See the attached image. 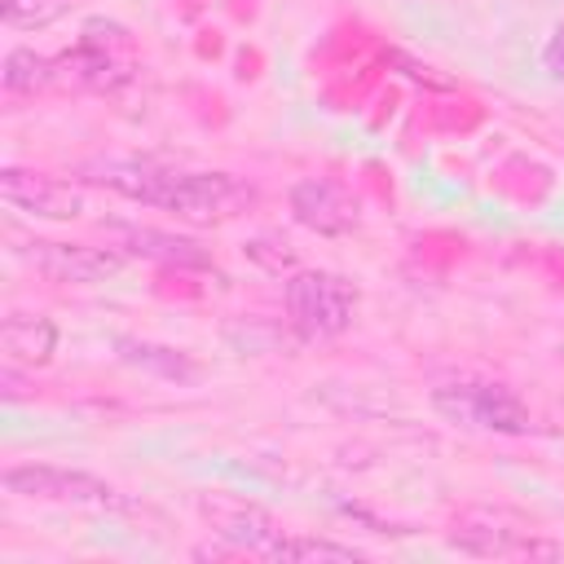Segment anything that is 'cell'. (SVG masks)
Returning <instances> with one entry per match:
<instances>
[{"mask_svg": "<svg viewBox=\"0 0 564 564\" xmlns=\"http://www.w3.org/2000/svg\"><path fill=\"white\" fill-rule=\"evenodd\" d=\"M22 256L35 264V273H44L48 282H106L110 273H119L123 251L110 247H88V242H26Z\"/></svg>", "mask_w": 564, "mask_h": 564, "instance_id": "cell-9", "label": "cell"}, {"mask_svg": "<svg viewBox=\"0 0 564 564\" xmlns=\"http://www.w3.org/2000/svg\"><path fill=\"white\" fill-rule=\"evenodd\" d=\"M57 79V57H40L35 48H9L4 57V88L9 93H35Z\"/></svg>", "mask_w": 564, "mask_h": 564, "instance_id": "cell-14", "label": "cell"}, {"mask_svg": "<svg viewBox=\"0 0 564 564\" xmlns=\"http://www.w3.org/2000/svg\"><path fill=\"white\" fill-rule=\"evenodd\" d=\"M115 238H119L123 251L145 256V260H163V264H181V269H203V264H212V256H207L203 242L181 238V234H167V229H150V225H115Z\"/></svg>", "mask_w": 564, "mask_h": 564, "instance_id": "cell-11", "label": "cell"}, {"mask_svg": "<svg viewBox=\"0 0 564 564\" xmlns=\"http://www.w3.org/2000/svg\"><path fill=\"white\" fill-rule=\"evenodd\" d=\"M449 546L480 555V560H533V555H560L555 542L538 538L520 516L502 507H467L449 524Z\"/></svg>", "mask_w": 564, "mask_h": 564, "instance_id": "cell-5", "label": "cell"}, {"mask_svg": "<svg viewBox=\"0 0 564 564\" xmlns=\"http://www.w3.org/2000/svg\"><path fill=\"white\" fill-rule=\"evenodd\" d=\"M542 66L555 84H564V22H555V31H551V40L542 48Z\"/></svg>", "mask_w": 564, "mask_h": 564, "instance_id": "cell-17", "label": "cell"}, {"mask_svg": "<svg viewBox=\"0 0 564 564\" xmlns=\"http://www.w3.org/2000/svg\"><path fill=\"white\" fill-rule=\"evenodd\" d=\"M291 216H295L304 229L326 234V238L348 234V229H357V220H361L357 198H352L344 185L326 181V176H304V181L291 185Z\"/></svg>", "mask_w": 564, "mask_h": 564, "instance_id": "cell-10", "label": "cell"}, {"mask_svg": "<svg viewBox=\"0 0 564 564\" xmlns=\"http://www.w3.org/2000/svg\"><path fill=\"white\" fill-rule=\"evenodd\" d=\"M0 194L4 203H13L18 212L44 216V220H75L84 212V194L70 181H57L48 172L35 167H4L0 172Z\"/></svg>", "mask_w": 564, "mask_h": 564, "instance_id": "cell-8", "label": "cell"}, {"mask_svg": "<svg viewBox=\"0 0 564 564\" xmlns=\"http://www.w3.org/2000/svg\"><path fill=\"white\" fill-rule=\"evenodd\" d=\"M0 485L13 498L53 502V507H79V511H123L128 507V498L110 480H101L93 471L53 467V463H18V467H4Z\"/></svg>", "mask_w": 564, "mask_h": 564, "instance_id": "cell-4", "label": "cell"}, {"mask_svg": "<svg viewBox=\"0 0 564 564\" xmlns=\"http://www.w3.org/2000/svg\"><path fill=\"white\" fill-rule=\"evenodd\" d=\"M0 348L13 366H44L57 348V326L40 313H9L0 322Z\"/></svg>", "mask_w": 564, "mask_h": 564, "instance_id": "cell-12", "label": "cell"}, {"mask_svg": "<svg viewBox=\"0 0 564 564\" xmlns=\"http://www.w3.org/2000/svg\"><path fill=\"white\" fill-rule=\"evenodd\" d=\"M194 507H198V516L207 520V529H212L220 542H229L234 551L260 555V560H273V546H278L282 533H286L260 502L238 498V494L212 489V494H198Z\"/></svg>", "mask_w": 564, "mask_h": 564, "instance_id": "cell-7", "label": "cell"}, {"mask_svg": "<svg viewBox=\"0 0 564 564\" xmlns=\"http://www.w3.org/2000/svg\"><path fill=\"white\" fill-rule=\"evenodd\" d=\"M137 75V40L128 26L110 18H88L75 48L57 57V79H70L79 88L115 93Z\"/></svg>", "mask_w": 564, "mask_h": 564, "instance_id": "cell-2", "label": "cell"}, {"mask_svg": "<svg viewBox=\"0 0 564 564\" xmlns=\"http://www.w3.org/2000/svg\"><path fill=\"white\" fill-rule=\"evenodd\" d=\"M119 357H123V361H132V366H145V370H154V375H163V379H176V383H185V379H194V375H198V366H194L185 352L163 348V344L119 339Z\"/></svg>", "mask_w": 564, "mask_h": 564, "instance_id": "cell-13", "label": "cell"}, {"mask_svg": "<svg viewBox=\"0 0 564 564\" xmlns=\"http://www.w3.org/2000/svg\"><path fill=\"white\" fill-rule=\"evenodd\" d=\"M273 560H286V564H304V560H335V564H352V560H361V551H357V546H344V542H330V538L282 533V542L273 546Z\"/></svg>", "mask_w": 564, "mask_h": 564, "instance_id": "cell-15", "label": "cell"}, {"mask_svg": "<svg viewBox=\"0 0 564 564\" xmlns=\"http://www.w3.org/2000/svg\"><path fill=\"white\" fill-rule=\"evenodd\" d=\"M84 181L106 185L132 203H150L163 212H176L185 220L212 225V220H229L238 212L251 207V185H242L229 172H185V167H167L154 159H93L79 167Z\"/></svg>", "mask_w": 564, "mask_h": 564, "instance_id": "cell-1", "label": "cell"}, {"mask_svg": "<svg viewBox=\"0 0 564 564\" xmlns=\"http://www.w3.org/2000/svg\"><path fill=\"white\" fill-rule=\"evenodd\" d=\"M357 286L326 269H300L286 278V317L300 339H335L357 317Z\"/></svg>", "mask_w": 564, "mask_h": 564, "instance_id": "cell-3", "label": "cell"}, {"mask_svg": "<svg viewBox=\"0 0 564 564\" xmlns=\"http://www.w3.org/2000/svg\"><path fill=\"white\" fill-rule=\"evenodd\" d=\"M75 0H0V22L13 31H44L62 13H70Z\"/></svg>", "mask_w": 564, "mask_h": 564, "instance_id": "cell-16", "label": "cell"}, {"mask_svg": "<svg viewBox=\"0 0 564 564\" xmlns=\"http://www.w3.org/2000/svg\"><path fill=\"white\" fill-rule=\"evenodd\" d=\"M436 410L463 427H485V432H502V436H520L533 427L524 401L494 379H458V383H441L432 392Z\"/></svg>", "mask_w": 564, "mask_h": 564, "instance_id": "cell-6", "label": "cell"}]
</instances>
